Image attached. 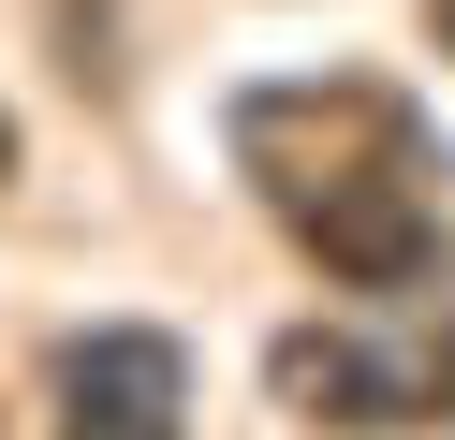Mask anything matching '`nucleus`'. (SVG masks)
I'll use <instances>...</instances> for the list:
<instances>
[{
  "mask_svg": "<svg viewBox=\"0 0 455 440\" xmlns=\"http://www.w3.org/2000/svg\"><path fill=\"white\" fill-rule=\"evenodd\" d=\"M235 176L338 293H426L441 279V132L382 74H279L235 88Z\"/></svg>",
  "mask_w": 455,
  "mask_h": 440,
  "instance_id": "f257e3e1",
  "label": "nucleus"
},
{
  "mask_svg": "<svg viewBox=\"0 0 455 440\" xmlns=\"http://www.w3.org/2000/svg\"><path fill=\"white\" fill-rule=\"evenodd\" d=\"M279 411L338 440H382V426H455V352L441 338H367V323H294L265 352Z\"/></svg>",
  "mask_w": 455,
  "mask_h": 440,
  "instance_id": "f03ea898",
  "label": "nucleus"
},
{
  "mask_svg": "<svg viewBox=\"0 0 455 440\" xmlns=\"http://www.w3.org/2000/svg\"><path fill=\"white\" fill-rule=\"evenodd\" d=\"M44 411L60 440H191V352L162 323H89L44 352Z\"/></svg>",
  "mask_w": 455,
  "mask_h": 440,
  "instance_id": "7ed1b4c3",
  "label": "nucleus"
},
{
  "mask_svg": "<svg viewBox=\"0 0 455 440\" xmlns=\"http://www.w3.org/2000/svg\"><path fill=\"white\" fill-rule=\"evenodd\" d=\"M0 191H15V117H0Z\"/></svg>",
  "mask_w": 455,
  "mask_h": 440,
  "instance_id": "20e7f679",
  "label": "nucleus"
},
{
  "mask_svg": "<svg viewBox=\"0 0 455 440\" xmlns=\"http://www.w3.org/2000/svg\"><path fill=\"white\" fill-rule=\"evenodd\" d=\"M426 29H441V44H455V0H426Z\"/></svg>",
  "mask_w": 455,
  "mask_h": 440,
  "instance_id": "39448f33",
  "label": "nucleus"
}]
</instances>
